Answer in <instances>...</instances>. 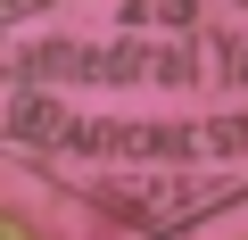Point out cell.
Returning a JSON list of instances; mask_svg holds the SVG:
<instances>
[]
</instances>
